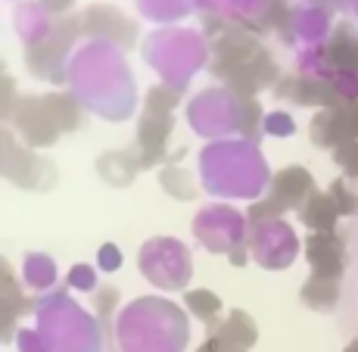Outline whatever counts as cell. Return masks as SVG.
<instances>
[{
    "instance_id": "6da1fadb",
    "label": "cell",
    "mask_w": 358,
    "mask_h": 352,
    "mask_svg": "<svg viewBox=\"0 0 358 352\" xmlns=\"http://www.w3.org/2000/svg\"><path fill=\"white\" fill-rule=\"evenodd\" d=\"M308 262L318 278H340L343 274V240L334 231H318L308 237Z\"/></svg>"
},
{
    "instance_id": "7a4b0ae2",
    "label": "cell",
    "mask_w": 358,
    "mask_h": 352,
    "mask_svg": "<svg viewBox=\"0 0 358 352\" xmlns=\"http://www.w3.org/2000/svg\"><path fill=\"white\" fill-rule=\"evenodd\" d=\"M312 193V175L299 165H290L284 169L280 175H274V184H271V199L280 212L290 209V206H299L302 209V197Z\"/></svg>"
},
{
    "instance_id": "3957f363",
    "label": "cell",
    "mask_w": 358,
    "mask_h": 352,
    "mask_svg": "<svg viewBox=\"0 0 358 352\" xmlns=\"http://www.w3.org/2000/svg\"><path fill=\"white\" fill-rule=\"evenodd\" d=\"M284 97H293V103H318V106H327V109H336L343 106V94L336 87L324 85V81H312V78H287L280 81L278 87Z\"/></svg>"
},
{
    "instance_id": "277c9868",
    "label": "cell",
    "mask_w": 358,
    "mask_h": 352,
    "mask_svg": "<svg viewBox=\"0 0 358 352\" xmlns=\"http://www.w3.org/2000/svg\"><path fill=\"white\" fill-rule=\"evenodd\" d=\"M299 212H302V222L308 227H315V231H334L336 216H340L334 197H330V193H318V190L308 193L306 206H302Z\"/></svg>"
},
{
    "instance_id": "5b68a950",
    "label": "cell",
    "mask_w": 358,
    "mask_h": 352,
    "mask_svg": "<svg viewBox=\"0 0 358 352\" xmlns=\"http://www.w3.org/2000/svg\"><path fill=\"white\" fill-rule=\"evenodd\" d=\"M218 337H222L224 343H231V346L246 349V346L256 343V321H252L250 315H243V312H231L228 324L222 328V334Z\"/></svg>"
},
{
    "instance_id": "8992f818",
    "label": "cell",
    "mask_w": 358,
    "mask_h": 352,
    "mask_svg": "<svg viewBox=\"0 0 358 352\" xmlns=\"http://www.w3.org/2000/svg\"><path fill=\"white\" fill-rule=\"evenodd\" d=\"M302 302L308 309H318V312H327L336 302V281L334 278H318L315 274L306 287H302Z\"/></svg>"
},
{
    "instance_id": "52a82bcc",
    "label": "cell",
    "mask_w": 358,
    "mask_h": 352,
    "mask_svg": "<svg viewBox=\"0 0 358 352\" xmlns=\"http://www.w3.org/2000/svg\"><path fill=\"white\" fill-rule=\"evenodd\" d=\"M184 300H187L190 312L199 315L203 321H209V328H215V315L222 312V300H218L212 290H190Z\"/></svg>"
},
{
    "instance_id": "ba28073f",
    "label": "cell",
    "mask_w": 358,
    "mask_h": 352,
    "mask_svg": "<svg viewBox=\"0 0 358 352\" xmlns=\"http://www.w3.org/2000/svg\"><path fill=\"white\" fill-rule=\"evenodd\" d=\"M330 57H334V63L346 72V69H352V72H358V41L352 38V34L340 31V38L334 41V47H330Z\"/></svg>"
},
{
    "instance_id": "9c48e42d",
    "label": "cell",
    "mask_w": 358,
    "mask_h": 352,
    "mask_svg": "<svg viewBox=\"0 0 358 352\" xmlns=\"http://www.w3.org/2000/svg\"><path fill=\"white\" fill-rule=\"evenodd\" d=\"M29 281L34 287L53 284V262L44 259V256H31L29 259Z\"/></svg>"
},
{
    "instance_id": "30bf717a",
    "label": "cell",
    "mask_w": 358,
    "mask_h": 352,
    "mask_svg": "<svg viewBox=\"0 0 358 352\" xmlns=\"http://www.w3.org/2000/svg\"><path fill=\"white\" fill-rule=\"evenodd\" d=\"M330 197H334L340 216H355V212H358V197H355L352 190H346V184H343V181H334V188H330Z\"/></svg>"
},
{
    "instance_id": "8fae6325",
    "label": "cell",
    "mask_w": 358,
    "mask_h": 352,
    "mask_svg": "<svg viewBox=\"0 0 358 352\" xmlns=\"http://www.w3.org/2000/svg\"><path fill=\"white\" fill-rule=\"evenodd\" d=\"M69 284L75 290H94L97 287V278H94V268L91 265H75L69 272Z\"/></svg>"
},
{
    "instance_id": "7c38bea8",
    "label": "cell",
    "mask_w": 358,
    "mask_h": 352,
    "mask_svg": "<svg viewBox=\"0 0 358 352\" xmlns=\"http://www.w3.org/2000/svg\"><path fill=\"white\" fill-rule=\"evenodd\" d=\"M265 128L271 131V134H278V137H287V134H293V119L290 115H284V113L265 115Z\"/></svg>"
},
{
    "instance_id": "4fadbf2b",
    "label": "cell",
    "mask_w": 358,
    "mask_h": 352,
    "mask_svg": "<svg viewBox=\"0 0 358 352\" xmlns=\"http://www.w3.org/2000/svg\"><path fill=\"white\" fill-rule=\"evenodd\" d=\"M122 265V253L115 250V244H103L100 246V268L103 272H115Z\"/></svg>"
},
{
    "instance_id": "5bb4252c",
    "label": "cell",
    "mask_w": 358,
    "mask_h": 352,
    "mask_svg": "<svg viewBox=\"0 0 358 352\" xmlns=\"http://www.w3.org/2000/svg\"><path fill=\"white\" fill-rule=\"evenodd\" d=\"M19 343H22V352H44L34 334H22V340H19Z\"/></svg>"
},
{
    "instance_id": "9a60e30c",
    "label": "cell",
    "mask_w": 358,
    "mask_h": 352,
    "mask_svg": "<svg viewBox=\"0 0 358 352\" xmlns=\"http://www.w3.org/2000/svg\"><path fill=\"white\" fill-rule=\"evenodd\" d=\"M231 262H234V265H243V262H246V250H237V253H231Z\"/></svg>"
},
{
    "instance_id": "2e32d148",
    "label": "cell",
    "mask_w": 358,
    "mask_h": 352,
    "mask_svg": "<svg viewBox=\"0 0 358 352\" xmlns=\"http://www.w3.org/2000/svg\"><path fill=\"white\" fill-rule=\"evenodd\" d=\"M346 352H358V340H352V343H349V346H346Z\"/></svg>"
}]
</instances>
